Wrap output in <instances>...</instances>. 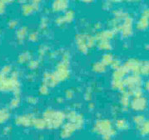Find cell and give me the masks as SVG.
<instances>
[{"mask_svg": "<svg viewBox=\"0 0 149 140\" xmlns=\"http://www.w3.org/2000/svg\"><path fill=\"white\" fill-rule=\"evenodd\" d=\"M68 5V0H55L52 8L55 12H61L66 9Z\"/></svg>", "mask_w": 149, "mask_h": 140, "instance_id": "9", "label": "cell"}, {"mask_svg": "<svg viewBox=\"0 0 149 140\" xmlns=\"http://www.w3.org/2000/svg\"><path fill=\"white\" fill-rule=\"evenodd\" d=\"M74 18V13L71 10H69V11H68V12L65 13V14L64 15H63V16H60L59 18H58L56 20V23L58 24H67V23H70L72 21V19Z\"/></svg>", "mask_w": 149, "mask_h": 140, "instance_id": "8", "label": "cell"}, {"mask_svg": "<svg viewBox=\"0 0 149 140\" xmlns=\"http://www.w3.org/2000/svg\"><path fill=\"white\" fill-rule=\"evenodd\" d=\"M42 84L47 85L48 88H54L56 85H58L59 83L55 78L54 74L53 73H45L43 74V79H42Z\"/></svg>", "mask_w": 149, "mask_h": 140, "instance_id": "6", "label": "cell"}, {"mask_svg": "<svg viewBox=\"0 0 149 140\" xmlns=\"http://www.w3.org/2000/svg\"><path fill=\"white\" fill-rule=\"evenodd\" d=\"M97 46L98 48L102 50H110L112 49L111 43L109 41H99L97 42Z\"/></svg>", "mask_w": 149, "mask_h": 140, "instance_id": "18", "label": "cell"}, {"mask_svg": "<svg viewBox=\"0 0 149 140\" xmlns=\"http://www.w3.org/2000/svg\"><path fill=\"white\" fill-rule=\"evenodd\" d=\"M148 25V18H146V17H143L140 20H139V22H138V24H137V27L138 29H145L147 26Z\"/></svg>", "mask_w": 149, "mask_h": 140, "instance_id": "20", "label": "cell"}, {"mask_svg": "<svg viewBox=\"0 0 149 140\" xmlns=\"http://www.w3.org/2000/svg\"><path fill=\"white\" fill-rule=\"evenodd\" d=\"M30 54L28 52H25V53H23L21 54L18 56V61L19 63H27V62H29L31 59H30Z\"/></svg>", "mask_w": 149, "mask_h": 140, "instance_id": "17", "label": "cell"}, {"mask_svg": "<svg viewBox=\"0 0 149 140\" xmlns=\"http://www.w3.org/2000/svg\"><path fill=\"white\" fill-rule=\"evenodd\" d=\"M13 0H0V14H2L5 10V6L7 3H11Z\"/></svg>", "mask_w": 149, "mask_h": 140, "instance_id": "22", "label": "cell"}, {"mask_svg": "<svg viewBox=\"0 0 149 140\" xmlns=\"http://www.w3.org/2000/svg\"><path fill=\"white\" fill-rule=\"evenodd\" d=\"M120 30L124 37H128L132 33V19L130 18H125L123 24L120 27Z\"/></svg>", "mask_w": 149, "mask_h": 140, "instance_id": "7", "label": "cell"}, {"mask_svg": "<svg viewBox=\"0 0 149 140\" xmlns=\"http://www.w3.org/2000/svg\"><path fill=\"white\" fill-rule=\"evenodd\" d=\"M88 37L87 34H78L76 38V43L77 48L82 54H87L88 52L89 46H88Z\"/></svg>", "mask_w": 149, "mask_h": 140, "instance_id": "3", "label": "cell"}, {"mask_svg": "<svg viewBox=\"0 0 149 140\" xmlns=\"http://www.w3.org/2000/svg\"><path fill=\"white\" fill-rule=\"evenodd\" d=\"M28 33V29L26 27H22L21 29H19L17 32V38L19 42L23 41L24 39V38L26 37Z\"/></svg>", "mask_w": 149, "mask_h": 140, "instance_id": "15", "label": "cell"}, {"mask_svg": "<svg viewBox=\"0 0 149 140\" xmlns=\"http://www.w3.org/2000/svg\"><path fill=\"white\" fill-rule=\"evenodd\" d=\"M143 89L146 92H148L149 93V80L143 83Z\"/></svg>", "mask_w": 149, "mask_h": 140, "instance_id": "30", "label": "cell"}, {"mask_svg": "<svg viewBox=\"0 0 149 140\" xmlns=\"http://www.w3.org/2000/svg\"><path fill=\"white\" fill-rule=\"evenodd\" d=\"M111 67L113 68L114 70L118 69L119 68L122 67L121 62H120L119 60H118V59H114L113 62V63H112V64H111Z\"/></svg>", "mask_w": 149, "mask_h": 140, "instance_id": "27", "label": "cell"}, {"mask_svg": "<svg viewBox=\"0 0 149 140\" xmlns=\"http://www.w3.org/2000/svg\"><path fill=\"white\" fill-rule=\"evenodd\" d=\"M113 56L111 54L108 53V54H105L102 57L101 62L104 65H106V66H111V64L113 62Z\"/></svg>", "mask_w": 149, "mask_h": 140, "instance_id": "13", "label": "cell"}, {"mask_svg": "<svg viewBox=\"0 0 149 140\" xmlns=\"http://www.w3.org/2000/svg\"><path fill=\"white\" fill-rule=\"evenodd\" d=\"M9 117L8 111L7 109H0V123L5 122Z\"/></svg>", "mask_w": 149, "mask_h": 140, "instance_id": "19", "label": "cell"}, {"mask_svg": "<svg viewBox=\"0 0 149 140\" xmlns=\"http://www.w3.org/2000/svg\"><path fill=\"white\" fill-rule=\"evenodd\" d=\"M18 24V23H17V21H15V20H12V21H10V23H9V26H10V28H15L16 26Z\"/></svg>", "mask_w": 149, "mask_h": 140, "instance_id": "32", "label": "cell"}, {"mask_svg": "<svg viewBox=\"0 0 149 140\" xmlns=\"http://www.w3.org/2000/svg\"><path fill=\"white\" fill-rule=\"evenodd\" d=\"M91 93H92V92L90 89H87V91L85 93V98L86 99H89L90 98H91Z\"/></svg>", "mask_w": 149, "mask_h": 140, "instance_id": "31", "label": "cell"}, {"mask_svg": "<svg viewBox=\"0 0 149 140\" xmlns=\"http://www.w3.org/2000/svg\"><path fill=\"white\" fill-rule=\"evenodd\" d=\"M66 93V97L68 98H70L73 97V94H74V92L71 90V89H68V90H67L65 92Z\"/></svg>", "mask_w": 149, "mask_h": 140, "instance_id": "29", "label": "cell"}, {"mask_svg": "<svg viewBox=\"0 0 149 140\" xmlns=\"http://www.w3.org/2000/svg\"><path fill=\"white\" fill-rule=\"evenodd\" d=\"M148 99L143 96L135 97L131 101V107L135 111H143L148 107Z\"/></svg>", "mask_w": 149, "mask_h": 140, "instance_id": "5", "label": "cell"}, {"mask_svg": "<svg viewBox=\"0 0 149 140\" xmlns=\"http://www.w3.org/2000/svg\"><path fill=\"white\" fill-rule=\"evenodd\" d=\"M37 9H38V8L34 6L33 4L28 3V4H24V7H23V13H24V15H29Z\"/></svg>", "mask_w": 149, "mask_h": 140, "instance_id": "14", "label": "cell"}, {"mask_svg": "<svg viewBox=\"0 0 149 140\" xmlns=\"http://www.w3.org/2000/svg\"><path fill=\"white\" fill-rule=\"evenodd\" d=\"M112 2H115V3H118V2H121L122 0H111Z\"/></svg>", "mask_w": 149, "mask_h": 140, "instance_id": "33", "label": "cell"}, {"mask_svg": "<svg viewBox=\"0 0 149 140\" xmlns=\"http://www.w3.org/2000/svg\"><path fill=\"white\" fill-rule=\"evenodd\" d=\"M106 68H107V66L104 65L101 61L97 62L93 65V72L97 73H102L105 72Z\"/></svg>", "mask_w": 149, "mask_h": 140, "instance_id": "12", "label": "cell"}, {"mask_svg": "<svg viewBox=\"0 0 149 140\" xmlns=\"http://www.w3.org/2000/svg\"><path fill=\"white\" fill-rule=\"evenodd\" d=\"M82 1H84V2H91L93 0H82Z\"/></svg>", "mask_w": 149, "mask_h": 140, "instance_id": "34", "label": "cell"}, {"mask_svg": "<svg viewBox=\"0 0 149 140\" xmlns=\"http://www.w3.org/2000/svg\"><path fill=\"white\" fill-rule=\"evenodd\" d=\"M37 38H38V33H36V32H32V33H29V39L31 41H36L37 40Z\"/></svg>", "mask_w": 149, "mask_h": 140, "instance_id": "28", "label": "cell"}, {"mask_svg": "<svg viewBox=\"0 0 149 140\" xmlns=\"http://www.w3.org/2000/svg\"><path fill=\"white\" fill-rule=\"evenodd\" d=\"M148 67H149V61H148Z\"/></svg>", "mask_w": 149, "mask_h": 140, "instance_id": "35", "label": "cell"}, {"mask_svg": "<svg viewBox=\"0 0 149 140\" xmlns=\"http://www.w3.org/2000/svg\"><path fill=\"white\" fill-rule=\"evenodd\" d=\"M130 95L127 93V91H124L122 93V97H121V104L123 107L127 108L131 104V100H130Z\"/></svg>", "mask_w": 149, "mask_h": 140, "instance_id": "11", "label": "cell"}, {"mask_svg": "<svg viewBox=\"0 0 149 140\" xmlns=\"http://www.w3.org/2000/svg\"><path fill=\"white\" fill-rule=\"evenodd\" d=\"M48 92H49V88L47 85L42 84V85L40 86V88H39V93L42 94V95H47Z\"/></svg>", "mask_w": 149, "mask_h": 140, "instance_id": "23", "label": "cell"}, {"mask_svg": "<svg viewBox=\"0 0 149 140\" xmlns=\"http://www.w3.org/2000/svg\"><path fill=\"white\" fill-rule=\"evenodd\" d=\"M141 133L144 135L149 134V120L145 121L144 123L141 126Z\"/></svg>", "mask_w": 149, "mask_h": 140, "instance_id": "21", "label": "cell"}, {"mask_svg": "<svg viewBox=\"0 0 149 140\" xmlns=\"http://www.w3.org/2000/svg\"><path fill=\"white\" fill-rule=\"evenodd\" d=\"M135 122L137 123V124L139 127H141L145 122V118L143 115H137L135 118Z\"/></svg>", "mask_w": 149, "mask_h": 140, "instance_id": "26", "label": "cell"}, {"mask_svg": "<svg viewBox=\"0 0 149 140\" xmlns=\"http://www.w3.org/2000/svg\"><path fill=\"white\" fill-rule=\"evenodd\" d=\"M33 123V120L32 117L29 115L20 116L16 118V123L18 125H23V126H29Z\"/></svg>", "mask_w": 149, "mask_h": 140, "instance_id": "10", "label": "cell"}, {"mask_svg": "<svg viewBox=\"0 0 149 140\" xmlns=\"http://www.w3.org/2000/svg\"><path fill=\"white\" fill-rule=\"evenodd\" d=\"M140 75L141 76H149V67L148 61L142 62V65L140 68Z\"/></svg>", "mask_w": 149, "mask_h": 140, "instance_id": "16", "label": "cell"}, {"mask_svg": "<svg viewBox=\"0 0 149 140\" xmlns=\"http://www.w3.org/2000/svg\"><path fill=\"white\" fill-rule=\"evenodd\" d=\"M38 65H39V63L38 61H37V60H30L29 62V68L31 69V70H34L36 69L37 68H38Z\"/></svg>", "mask_w": 149, "mask_h": 140, "instance_id": "24", "label": "cell"}, {"mask_svg": "<svg viewBox=\"0 0 149 140\" xmlns=\"http://www.w3.org/2000/svg\"><path fill=\"white\" fill-rule=\"evenodd\" d=\"M55 78L60 82H63L69 78L70 75V71H69V62L61 60V61L57 64L56 69L53 72Z\"/></svg>", "mask_w": 149, "mask_h": 140, "instance_id": "2", "label": "cell"}, {"mask_svg": "<svg viewBox=\"0 0 149 140\" xmlns=\"http://www.w3.org/2000/svg\"><path fill=\"white\" fill-rule=\"evenodd\" d=\"M20 103V98H19V96H15L12 99L11 103H10V107L11 108H16L18 107V104Z\"/></svg>", "mask_w": 149, "mask_h": 140, "instance_id": "25", "label": "cell"}, {"mask_svg": "<svg viewBox=\"0 0 149 140\" xmlns=\"http://www.w3.org/2000/svg\"><path fill=\"white\" fill-rule=\"evenodd\" d=\"M142 65V62L139 61L137 59H130L124 63V67L127 68V70L131 72L132 74H137L140 75V68ZM141 76V75H140Z\"/></svg>", "mask_w": 149, "mask_h": 140, "instance_id": "4", "label": "cell"}, {"mask_svg": "<svg viewBox=\"0 0 149 140\" xmlns=\"http://www.w3.org/2000/svg\"><path fill=\"white\" fill-rule=\"evenodd\" d=\"M0 91L13 92L15 96H19L20 84L17 71L13 70L10 73L0 72Z\"/></svg>", "mask_w": 149, "mask_h": 140, "instance_id": "1", "label": "cell"}]
</instances>
